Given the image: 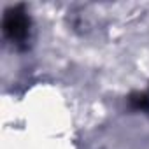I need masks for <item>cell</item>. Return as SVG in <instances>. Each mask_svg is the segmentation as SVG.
<instances>
[{
  "label": "cell",
  "instance_id": "cell-1",
  "mask_svg": "<svg viewBox=\"0 0 149 149\" xmlns=\"http://www.w3.org/2000/svg\"><path fill=\"white\" fill-rule=\"evenodd\" d=\"M4 28L13 40H23L28 35V19L23 13H18V11L7 13Z\"/></svg>",
  "mask_w": 149,
  "mask_h": 149
}]
</instances>
